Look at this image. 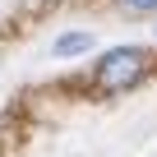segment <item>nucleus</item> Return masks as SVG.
<instances>
[{"label": "nucleus", "mask_w": 157, "mask_h": 157, "mask_svg": "<svg viewBox=\"0 0 157 157\" xmlns=\"http://www.w3.org/2000/svg\"><path fill=\"white\" fill-rule=\"evenodd\" d=\"M120 10H129V14H152L157 0H120Z\"/></svg>", "instance_id": "3"}, {"label": "nucleus", "mask_w": 157, "mask_h": 157, "mask_svg": "<svg viewBox=\"0 0 157 157\" xmlns=\"http://www.w3.org/2000/svg\"><path fill=\"white\" fill-rule=\"evenodd\" d=\"M51 51H56L60 60H65V56H88V51H93V33H60Z\"/></svg>", "instance_id": "2"}, {"label": "nucleus", "mask_w": 157, "mask_h": 157, "mask_svg": "<svg viewBox=\"0 0 157 157\" xmlns=\"http://www.w3.org/2000/svg\"><path fill=\"white\" fill-rule=\"evenodd\" d=\"M148 51L143 46H111L97 65H93V83L102 88V93H129L139 78L148 74Z\"/></svg>", "instance_id": "1"}]
</instances>
